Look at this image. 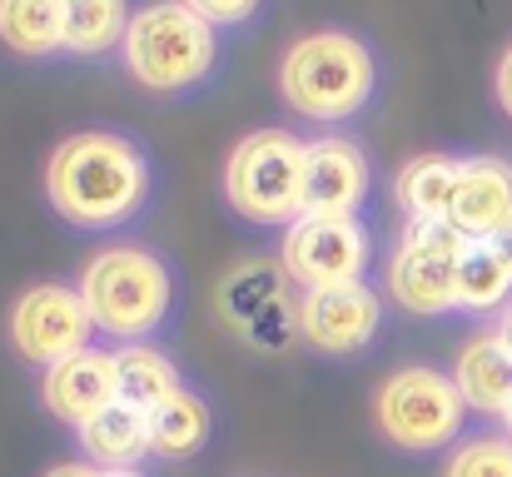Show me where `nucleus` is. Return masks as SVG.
<instances>
[{
	"label": "nucleus",
	"mask_w": 512,
	"mask_h": 477,
	"mask_svg": "<svg viewBox=\"0 0 512 477\" xmlns=\"http://www.w3.org/2000/svg\"><path fill=\"white\" fill-rule=\"evenodd\" d=\"M194 15H204L209 25H239L259 10V0H184Z\"/></svg>",
	"instance_id": "nucleus-24"
},
{
	"label": "nucleus",
	"mask_w": 512,
	"mask_h": 477,
	"mask_svg": "<svg viewBox=\"0 0 512 477\" xmlns=\"http://www.w3.org/2000/svg\"><path fill=\"white\" fill-rule=\"evenodd\" d=\"M130 20L125 0H65V50L105 55L110 45H125Z\"/></svg>",
	"instance_id": "nucleus-21"
},
{
	"label": "nucleus",
	"mask_w": 512,
	"mask_h": 477,
	"mask_svg": "<svg viewBox=\"0 0 512 477\" xmlns=\"http://www.w3.org/2000/svg\"><path fill=\"white\" fill-rule=\"evenodd\" d=\"M214 433V418H209V403L189 388H179L165 408L150 413V458L160 463H184L194 458Z\"/></svg>",
	"instance_id": "nucleus-17"
},
{
	"label": "nucleus",
	"mask_w": 512,
	"mask_h": 477,
	"mask_svg": "<svg viewBox=\"0 0 512 477\" xmlns=\"http://www.w3.org/2000/svg\"><path fill=\"white\" fill-rule=\"evenodd\" d=\"M279 264L299 289L353 284L368 264V234L353 214H299L284 229Z\"/></svg>",
	"instance_id": "nucleus-9"
},
{
	"label": "nucleus",
	"mask_w": 512,
	"mask_h": 477,
	"mask_svg": "<svg viewBox=\"0 0 512 477\" xmlns=\"http://www.w3.org/2000/svg\"><path fill=\"white\" fill-rule=\"evenodd\" d=\"M219 304H224V318L244 333H254L264 318H274L284 304H279V274L269 264H244L224 279L219 289Z\"/></svg>",
	"instance_id": "nucleus-22"
},
{
	"label": "nucleus",
	"mask_w": 512,
	"mask_h": 477,
	"mask_svg": "<svg viewBox=\"0 0 512 477\" xmlns=\"http://www.w3.org/2000/svg\"><path fill=\"white\" fill-rule=\"evenodd\" d=\"M368 199V159L353 140L324 135L304 155V214H353Z\"/></svg>",
	"instance_id": "nucleus-12"
},
{
	"label": "nucleus",
	"mask_w": 512,
	"mask_h": 477,
	"mask_svg": "<svg viewBox=\"0 0 512 477\" xmlns=\"http://www.w3.org/2000/svg\"><path fill=\"white\" fill-rule=\"evenodd\" d=\"M40 398L50 408V418L80 428L90 423L95 413H105L110 403H120V378H115V353H100V348H85L55 368H45V383H40Z\"/></svg>",
	"instance_id": "nucleus-11"
},
{
	"label": "nucleus",
	"mask_w": 512,
	"mask_h": 477,
	"mask_svg": "<svg viewBox=\"0 0 512 477\" xmlns=\"http://www.w3.org/2000/svg\"><path fill=\"white\" fill-rule=\"evenodd\" d=\"M120 55L135 85L155 95H179L214 70V25L184 0H155L135 10Z\"/></svg>",
	"instance_id": "nucleus-4"
},
{
	"label": "nucleus",
	"mask_w": 512,
	"mask_h": 477,
	"mask_svg": "<svg viewBox=\"0 0 512 477\" xmlns=\"http://www.w3.org/2000/svg\"><path fill=\"white\" fill-rule=\"evenodd\" d=\"M468 239H493L512 219V164L498 155L463 159L458 169V194L448 214Z\"/></svg>",
	"instance_id": "nucleus-13"
},
{
	"label": "nucleus",
	"mask_w": 512,
	"mask_h": 477,
	"mask_svg": "<svg viewBox=\"0 0 512 477\" xmlns=\"http://www.w3.org/2000/svg\"><path fill=\"white\" fill-rule=\"evenodd\" d=\"M304 155L309 145L289 130H254L224 159V194L239 219L289 229L304 214Z\"/></svg>",
	"instance_id": "nucleus-5"
},
{
	"label": "nucleus",
	"mask_w": 512,
	"mask_h": 477,
	"mask_svg": "<svg viewBox=\"0 0 512 477\" xmlns=\"http://www.w3.org/2000/svg\"><path fill=\"white\" fill-rule=\"evenodd\" d=\"M80 294H85V309L100 333H110L120 343H140L170 318L174 279L160 254H150L140 244H115L85 264Z\"/></svg>",
	"instance_id": "nucleus-2"
},
{
	"label": "nucleus",
	"mask_w": 512,
	"mask_h": 477,
	"mask_svg": "<svg viewBox=\"0 0 512 477\" xmlns=\"http://www.w3.org/2000/svg\"><path fill=\"white\" fill-rule=\"evenodd\" d=\"M498 105L512 115V45L503 50V60H498Z\"/></svg>",
	"instance_id": "nucleus-25"
},
{
	"label": "nucleus",
	"mask_w": 512,
	"mask_h": 477,
	"mask_svg": "<svg viewBox=\"0 0 512 477\" xmlns=\"http://www.w3.org/2000/svg\"><path fill=\"white\" fill-rule=\"evenodd\" d=\"M503 423H508V438H512V408H508V413H503Z\"/></svg>",
	"instance_id": "nucleus-30"
},
{
	"label": "nucleus",
	"mask_w": 512,
	"mask_h": 477,
	"mask_svg": "<svg viewBox=\"0 0 512 477\" xmlns=\"http://www.w3.org/2000/svg\"><path fill=\"white\" fill-rule=\"evenodd\" d=\"M453 383L458 393L468 398L473 413H488V418H503L512 408V348L503 333H478L458 348V363H453Z\"/></svg>",
	"instance_id": "nucleus-14"
},
{
	"label": "nucleus",
	"mask_w": 512,
	"mask_h": 477,
	"mask_svg": "<svg viewBox=\"0 0 512 477\" xmlns=\"http://www.w3.org/2000/svg\"><path fill=\"white\" fill-rule=\"evenodd\" d=\"M503 338H508V348H512V309H508V318H503V328H498Z\"/></svg>",
	"instance_id": "nucleus-28"
},
{
	"label": "nucleus",
	"mask_w": 512,
	"mask_h": 477,
	"mask_svg": "<svg viewBox=\"0 0 512 477\" xmlns=\"http://www.w3.org/2000/svg\"><path fill=\"white\" fill-rule=\"evenodd\" d=\"M279 95L304 120H348L373 95V55L348 30H314L289 45L279 65Z\"/></svg>",
	"instance_id": "nucleus-3"
},
{
	"label": "nucleus",
	"mask_w": 512,
	"mask_h": 477,
	"mask_svg": "<svg viewBox=\"0 0 512 477\" xmlns=\"http://www.w3.org/2000/svg\"><path fill=\"white\" fill-rule=\"evenodd\" d=\"M373 418L388 443L408 453H438L463 433L468 398L438 368H398L393 378H383L373 398Z\"/></svg>",
	"instance_id": "nucleus-6"
},
{
	"label": "nucleus",
	"mask_w": 512,
	"mask_h": 477,
	"mask_svg": "<svg viewBox=\"0 0 512 477\" xmlns=\"http://www.w3.org/2000/svg\"><path fill=\"white\" fill-rule=\"evenodd\" d=\"M458 169L463 159L448 155H418L398 169V209L413 219V224H438L453 214V194H458Z\"/></svg>",
	"instance_id": "nucleus-16"
},
{
	"label": "nucleus",
	"mask_w": 512,
	"mask_h": 477,
	"mask_svg": "<svg viewBox=\"0 0 512 477\" xmlns=\"http://www.w3.org/2000/svg\"><path fill=\"white\" fill-rule=\"evenodd\" d=\"M512 299V269L503 254L493 249V239H468L463 259H458V309L463 314H493Z\"/></svg>",
	"instance_id": "nucleus-20"
},
{
	"label": "nucleus",
	"mask_w": 512,
	"mask_h": 477,
	"mask_svg": "<svg viewBox=\"0 0 512 477\" xmlns=\"http://www.w3.org/2000/svg\"><path fill=\"white\" fill-rule=\"evenodd\" d=\"M468 249V234L453 219L413 224L403 229L398 254L388 259V294L408 314H448L458 309V259Z\"/></svg>",
	"instance_id": "nucleus-7"
},
{
	"label": "nucleus",
	"mask_w": 512,
	"mask_h": 477,
	"mask_svg": "<svg viewBox=\"0 0 512 477\" xmlns=\"http://www.w3.org/2000/svg\"><path fill=\"white\" fill-rule=\"evenodd\" d=\"M0 40L15 55L65 50V0H0Z\"/></svg>",
	"instance_id": "nucleus-19"
},
{
	"label": "nucleus",
	"mask_w": 512,
	"mask_h": 477,
	"mask_svg": "<svg viewBox=\"0 0 512 477\" xmlns=\"http://www.w3.org/2000/svg\"><path fill=\"white\" fill-rule=\"evenodd\" d=\"M100 477H145L140 468H120V473H100Z\"/></svg>",
	"instance_id": "nucleus-29"
},
{
	"label": "nucleus",
	"mask_w": 512,
	"mask_h": 477,
	"mask_svg": "<svg viewBox=\"0 0 512 477\" xmlns=\"http://www.w3.org/2000/svg\"><path fill=\"white\" fill-rule=\"evenodd\" d=\"M493 249L503 254V264H508V269H512V219H508V224H503V229H498V234H493Z\"/></svg>",
	"instance_id": "nucleus-27"
},
{
	"label": "nucleus",
	"mask_w": 512,
	"mask_h": 477,
	"mask_svg": "<svg viewBox=\"0 0 512 477\" xmlns=\"http://www.w3.org/2000/svg\"><path fill=\"white\" fill-rule=\"evenodd\" d=\"M378 294L353 279V284H334V289H304V299L294 304V328L309 348L319 353H358L368 348V338L378 333Z\"/></svg>",
	"instance_id": "nucleus-10"
},
{
	"label": "nucleus",
	"mask_w": 512,
	"mask_h": 477,
	"mask_svg": "<svg viewBox=\"0 0 512 477\" xmlns=\"http://www.w3.org/2000/svg\"><path fill=\"white\" fill-rule=\"evenodd\" d=\"M443 477H512V438L508 433H483L453 448Z\"/></svg>",
	"instance_id": "nucleus-23"
},
{
	"label": "nucleus",
	"mask_w": 512,
	"mask_h": 477,
	"mask_svg": "<svg viewBox=\"0 0 512 477\" xmlns=\"http://www.w3.org/2000/svg\"><path fill=\"white\" fill-rule=\"evenodd\" d=\"M90 333H95V318L85 309V294L70 284H35L10 309V348L35 368H55L85 353Z\"/></svg>",
	"instance_id": "nucleus-8"
},
{
	"label": "nucleus",
	"mask_w": 512,
	"mask_h": 477,
	"mask_svg": "<svg viewBox=\"0 0 512 477\" xmlns=\"http://www.w3.org/2000/svg\"><path fill=\"white\" fill-rule=\"evenodd\" d=\"M45 194L75 229H115L150 199V159L115 130H80L55 145L45 164Z\"/></svg>",
	"instance_id": "nucleus-1"
},
{
	"label": "nucleus",
	"mask_w": 512,
	"mask_h": 477,
	"mask_svg": "<svg viewBox=\"0 0 512 477\" xmlns=\"http://www.w3.org/2000/svg\"><path fill=\"white\" fill-rule=\"evenodd\" d=\"M105 468H95V463H60V468H50L45 477H100Z\"/></svg>",
	"instance_id": "nucleus-26"
},
{
	"label": "nucleus",
	"mask_w": 512,
	"mask_h": 477,
	"mask_svg": "<svg viewBox=\"0 0 512 477\" xmlns=\"http://www.w3.org/2000/svg\"><path fill=\"white\" fill-rule=\"evenodd\" d=\"M115 378H120V403H130L140 413L165 408L174 393L184 388V378H179V368L170 363V353L145 348V343H130V348L115 353Z\"/></svg>",
	"instance_id": "nucleus-18"
},
{
	"label": "nucleus",
	"mask_w": 512,
	"mask_h": 477,
	"mask_svg": "<svg viewBox=\"0 0 512 477\" xmlns=\"http://www.w3.org/2000/svg\"><path fill=\"white\" fill-rule=\"evenodd\" d=\"M85 463L120 473V468H140V458H150V413L130 408V403H110L105 413H95L90 423L75 428Z\"/></svg>",
	"instance_id": "nucleus-15"
}]
</instances>
